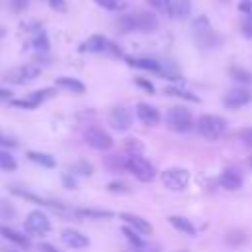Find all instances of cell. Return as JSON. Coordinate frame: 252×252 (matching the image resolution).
I'll return each instance as SVG.
<instances>
[{
  "mask_svg": "<svg viewBox=\"0 0 252 252\" xmlns=\"http://www.w3.org/2000/svg\"><path fill=\"white\" fill-rule=\"evenodd\" d=\"M124 167L142 183H148L156 177V167L146 158H142L140 154H128L124 158Z\"/></svg>",
  "mask_w": 252,
  "mask_h": 252,
  "instance_id": "cell-1",
  "label": "cell"
},
{
  "mask_svg": "<svg viewBox=\"0 0 252 252\" xmlns=\"http://www.w3.org/2000/svg\"><path fill=\"white\" fill-rule=\"evenodd\" d=\"M197 130L207 140H219L226 130V120L217 114H203L197 120Z\"/></svg>",
  "mask_w": 252,
  "mask_h": 252,
  "instance_id": "cell-2",
  "label": "cell"
},
{
  "mask_svg": "<svg viewBox=\"0 0 252 252\" xmlns=\"http://www.w3.org/2000/svg\"><path fill=\"white\" fill-rule=\"evenodd\" d=\"M165 122L173 132H189L193 128V116L185 106H173L165 114Z\"/></svg>",
  "mask_w": 252,
  "mask_h": 252,
  "instance_id": "cell-3",
  "label": "cell"
},
{
  "mask_svg": "<svg viewBox=\"0 0 252 252\" xmlns=\"http://www.w3.org/2000/svg\"><path fill=\"white\" fill-rule=\"evenodd\" d=\"M85 140H87V144H89L91 148L100 150V152L110 150V148L114 146L112 136H110L106 130H102L100 126H89V128L85 130Z\"/></svg>",
  "mask_w": 252,
  "mask_h": 252,
  "instance_id": "cell-4",
  "label": "cell"
},
{
  "mask_svg": "<svg viewBox=\"0 0 252 252\" xmlns=\"http://www.w3.org/2000/svg\"><path fill=\"white\" fill-rule=\"evenodd\" d=\"M161 183L169 191H181L189 185V171L183 167H169L161 173Z\"/></svg>",
  "mask_w": 252,
  "mask_h": 252,
  "instance_id": "cell-5",
  "label": "cell"
},
{
  "mask_svg": "<svg viewBox=\"0 0 252 252\" xmlns=\"http://www.w3.org/2000/svg\"><path fill=\"white\" fill-rule=\"evenodd\" d=\"M51 228V220L47 219V215L39 209L32 211L28 217H26V230L33 236H45Z\"/></svg>",
  "mask_w": 252,
  "mask_h": 252,
  "instance_id": "cell-6",
  "label": "cell"
},
{
  "mask_svg": "<svg viewBox=\"0 0 252 252\" xmlns=\"http://www.w3.org/2000/svg\"><path fill=\"white\" fill-rule=\"evenodd\" d=\"M39 75H41V67H39V65H35V63H26V65H22V67L10 71V73L6 75V79H8L10 83L24 85V83H30V81L37 79Z\"/></svg>",
  "mask_w": 252,
  "mask_h": 252,
  "instance_id": "cell-7",
  "label": "cell"
},
{
  "mask_svg": "<svg viewBox=\"0 0 252 252\" xmlns=\"http://www.w3.org/2000/svg\"><path fill=\"white\" fill-rule=\"evenodd\" d=\"M55 94V89H41V91H33V93H30L26 98H12L10 102L14 104V106H18V108H28V110H32V108H37L43 100H47V98H51Z\"/></svg>",
  "mask_w": 252,
  "mask_h": 252,
  "instance_id": "cell-8",
  "label": "cell"
},
{
  "mask_svg": "<svg viewBox=\"0 0 252 252\" xmlns=\"http://www.w3.org/2000/svg\"><path fill=\"white\" fill-rule=\"evenodd\" d=\"M250 100H252V93L246 91L244 87H234V89H230V91L222 96V104H224L226 108H232V110H236V108L248 104Z\"/></svg>",
  "mask_w": 252,
  "mask_h": 252,
  "instance_id": "cell-9",
  "label": "cell"
},
{
  "mask_svg": "<svg viewBox=\"0 0 252 252\" xmlns=\"http://www.w3.org/2000/svg\"><path fill=\"white\" fill-rule=\"evenodd\" d=\"M108 124L114 130H118V132H126L132 126V114H130V110L124 108V106L112 108L110 114H108Z\"/></svg>",
  "mask_w": 252,
  "mask_h": 252,
  "instance_id": "cell-10",
  "label": "cell"
},
{
  "mask_svg": "<svg viewBox=\"0 0 252 252\" xmlns=\"http://www.w3.org/2000/svg\"><path fill=\"white\" fill-rule=\"evenodd\" d=\"M108 43H110V39H106V37L100 35V33H94V35L87 37V39L79 45V51H81V53H106Z\"/></svg>",
  "mask_w": 252,
  "mask_h": 252,
  "instance_id": "cell-11",
  "label": "cell"
},
{
  "mask_svg": "<svg viewBox=\"0 0 252 252\" xmlns=\"http://www.w3.org/2000/svg\"><path fill=\"white\" fill-rule=\"evenodd\" d=\"M136 114H138L140 122L146 124V126H156V124H159V120H161L159 110H158L156 106L148 104V102H138V104H136Z\"/></svg>",
  "mask_w": 252,
  "mask_h": 252,
  "instance_id": "cell-12",
  "label": "cell"
},
{
  "mask_svg": "<svg viewBox=\"0 0 252 252\" xmlns=\"http://www.w3.org/2000/svg\"><path fill=\"white\" fill-rule=\"evenodd\" d=\"M61 240L69 246V248H87L91 244V240L77 228H63L61 230Z\"/></svg>",
  "mask_w": 252,
  "mask_h": 252,
  "instance_id": "cell-13",
  "label": "cell"
},
{
  "mask_svg": "<svg viewBox=\"0 0 252 252\" xmlns=\"http://www.w3.org/2000/svg\"><path fill=\"white\" fill-rule=\"evenodd\" d=\"M219 185L226 191H238L242 187V175L238 169H224L219 175Z\"/></svg>",
  "mask_w": 252,
  "mask_h": 252,
  "instance_id": "cell-14",
  "label": "cell"
},
{
  "mask_svg": "<svg viewBox=\"0 0 252 252\" xmlns=\"http://www.w3.org/2000/svg\"><path fill=\"white\" fill-rule=\"evenodd\" d=\"M126 63L130 67H136V69H144V71H152V73H159L161 69V61L158 59H152V57H130V55H124Z\"/></svg>",
  "mask_w": 252,
  "mask_h": 252,
  "instance_id": "cell-15",
  "label": "cell"
},
{
  "mask_svg": "<svg viewBox=\"0 0 252 252\" xmlns=\"http://www.w3.org/2000/svg\"><path fill=\"white\" fill-rule=\"evenodd\" d=\"M120 219H122L128 226H132L136 232H140V234H152V224H150L144 217L134 215V213H122Z\"/></svg>",
  "mask_w": 252,
  "mask_h": 252,
  "instance_id": "cell-16",
  "label": "cell"
},
{
  "mask_svg": "<svg viewBox=\"0 0 252 252\" xmlns=\"http://www.w3.org/2000/svg\"><path fill=\"white\" fill-rule=\"evenodd\" d=\"M0 236H4L6 240L14 242V244H16L18 248H22V250H30V246H32V242H30L28 236H24L22 232H18V230H14V228H10V226H6V224H0Z\"/></svg>",
  "mask_w": 252,
  "mask_h": 252,
  "instance_id": "cell-17",
  "label": "cell"
},
{
  "mask_svg": "<svg viewBox=\"0 0 252 252\" xmlns=\"http://www.w3.org/2000/svg\"><path fill=\"white\" fill-rule=\"evenodd\" d=\"M134 18H136V32H154V30H158V18L152 12H148V10L136 12Z\"/></svg>",
  "mask_w": 252,
  "mask_h": 252,
  "instance_id": "cell-18",
  "label": "cell"
},
{
  "mask_svg": "<svg viewBox=\"0 0 252 252\" xmlns=\"http://www.w3.org/2000/svg\"><path fill=\"white\" fill-rule=\"evenodd\" d=\"M195 37H197V43H199L203 49H211V47H219V45H220V35H219L213 28L195 33Z\"/></svg>",
  "mask_w": 252,
  "mask_h": 252,
  "instance_id": "cell-19",
  "label": "cell"
},
{
  "mask_svg": "<svg viewBox=\"0 0 252 252\" xmlns=\"http://www.w3.org/2000/svg\"><path fill=\"white\" fill-rule=\"evenodd\" d=\"M191 14V0H171L169 2V16L175 20H185Z\"/></svg>",
  "mask_w": 252,
  "mask_h": 252,
  "instance_id": "cell-20",
  "label": "cell"
},
{
  "mask_svg": "<svg viewBox=\"0 0 252 252\" xmlns=\"http://www.w3.org/2000/svg\"><path fill=\"white\" fill-rule=\"evenodd\" d=\"M55 85L59 89H65V91L73 93V94H83L87 91V87L79 79H73V77H59V79H55Z\"/></svg>",
  "mask_w": 252,
  "mask_h": 252,
  "instance_id": "cell-21",
  "label": "cell"
},
{
  "mask_svg": "<svg viewBox=\"0 0 252 252\" xmlns=\"http://www.w3.org/2000/svg\"><path fill=\"white\" fill-rule=\"evenodd\" d=\"M167 220H169V224H171L175 230H179V232H183V234H189V236L197 234L195 224H193L189 219H185V217H177V215H173V217H169Z\"/></svg>",
  "mask_w": 252,
  "mask_h": 252,
  "instance_id": "cell-22",
  "label": "cell"
},
{
  "mask_svg": "<svg viewBox=\"0 0 252 252\" xmlns=\"http://www.w3.org/2000/svg\"><path fill=\"white\" fill-rule=\"evenodd\" d=\"M26 156H28V159H30V161H33V163H37V165H41V167H55V165H57L55 158H53V156H49V154H45V152L30 150Z\"/></svg>",
  "mask_w": 252,
  "mask_h": 252,
  "instance_id": "cell-23",
  "label": "cell"
},
{
  "mask_svg": "<svg viewBox=\"0 0 252 252\" xmlns=\"http://www.w3.org/2000/svg\"><path fill=\"white\" fill-rule=\"evenodd\" d=\"M77 217L83 219H93V220H102V219H112L114 215L110 211H96V209H77Z\"/></svg>",
  "mask_w": 252,
  "mask_h": 252,
  "instance_id": "cell-24",
  "label": "cell"
},
{
  "mask_svg": "<svg viewBox=\"0 0 252 252\" xmlns=\"http://www.w3.org/2000/svg\"><path fill=\"white\" fill-rule=\"evenodd\" d=\"M228 75L236 81V83H242V85H252V73L248 71V69H244V67H230L228 69Z\"/></svg>",
  "mask_w": 252,
  "mask_h": 252,
  "instance_id": "cell-25",
  "label": "cell"
},
{
  "mask_svg": "<svg viewBox=\"0 0 252 252\" xmlns=\"http://www.w3.org/2000/svg\"><path fill=\"white\" fill-rule=\"evenodd\" d=\"M116 26H118V30H120L122 33L136 32V18H134V14H124V16H120L118 22H116Z\"/></svg>",
  "mask_w": 252,
  "mask_h": 252,
  "instance_id": "cell-26",
  "label": "cell"
},
{
  "mask_svg": "<svg viewBox=\"0 0 252 252\" xmlns=\"http://www.w3.org/2000/svg\"><path fill=\"white\" fill-rule=\"evenodd\" d=\"M165 94L169 96H177V98H185V100H191V102H199L201 98L185 89H179V87H165Z\"/></svg>",
  "mask_w": 252,
  "mask_h": 252,
  "instance_id": "cell-27",
  "label": "cell"
},
{
  "mask_svg": "<svg viewBox=\"0 0 252 252\" xmlns=\"http://www.w3.org/2000/svg\"><path fill=\"white\" fill-rule=\"evenodd\" d=\"M32 45L35 47V51H37V53H47V49H49V41H47V35H45V32H43V30H41V32H37V33L33 35Z\"/></svg>",
  "mask_w": 252,
  "mask_h": 252,
  "instance_id": "cell-28",
  "label": "cell"
},
{
  "mask_svg": "<svg viewBox=\"0 0 252 252\" xmlns=\"http://www.w3.org/2000/svg\"><path fill=\"white\" fill-rule=\"evenodd\" d=\"M16 167H18V163H16L14 156H12L8 150H0V169H4V171H14Z\"/></svg>",
  "mask_w": 252,
  "mask_h": 252,
  "instance_id": "cell-29",
  "label": "cell"
},
{
  "mask_svg": "<svg viewBox=\"0 0 252 252\" xmlns=\"http://www.w3.org/2000/svg\"><path fill=\"white\" fill-rule=\"evenodd\" d=\"M122 234L126 236V240L132 244V246H142L144 244V240H142V236H140V232H136L132 226H128V224H124L122 226Z\"/></svg>",
  "mask_w": 252,
  "mask_h": 252,
  "instance_id": "cell-30",
  "label": "cell"
},
{
  "mask_svg": "<svg viewBox=\"0 0 252 252\" xmlns=\"http://www.w3.org/2000/svg\"><path fill=\"white\" fill-rule=\"evenodd\" d=\"M71 171H73V173H79V175H93L94 167H93L87 159H79L77 163L71 165Z\"/></svg>",
  "mask_w": 252,
  "mask_h": 252,
  "instance_id": "cell-31",
  "label": "cell"
},
{
  "mask_svg": "<svg viewBox=\"0 0 252 252\" xmlns=\"http://www.w3.org/2000/svg\"><path fill=\"white\" fill-rule=\"evenodd\" d=\"M100 8H104V10H108V12H120V10H124V0H94Z\"/></svg>",
  "mask_w": 252,
  "mask_h": 252,
  "instance_id": "cell-32",
  "label": "cell"
},
{
  "mask_svg": "<svg viewBox=\"0 0 252 252\" xmlns=\"http://www.w3.org/2000/svg\"><path fill=\"white\" fill-rule=\"evenodd\" d=\"M14 217H16V209L12 207V203L0 199V220H12Z\"/></svg>",
  "mask_w": 252,
  "mask_h": 252,
  "instance_id": "cell-33",
  "label": "cell"
},
{
  "mask_svg": "<svg viewBox=\"0 0 252 252\" xmlns=\"http://www.w3.org/2000/svg\"><path fill=\"white\" fill-rule=\"evenodd\" d=\"M106 167H108V169H112V171L126 169V167H124V158H118V156H108V158H106Z\"/></svg>",
  "mask_w": 252,
  "mask_h": 252,
  "instance_id": "cell-34",
  "label": "cell"
},
{
  "mask_svg": "<svg viewBox=\"0 0 252 252\" xmlns=\"http://www.w3.org/2000/svg\"><path fill=\"white\" fill-rule=\"evenodd\" d=\"M209 28H211V24H209V18H207V16H199V18L193 20V32H195V33L205 32V30H209Z\"/></svg>",
  "mask_w": 252,
  "mask_h": 252,
  "instance_id": "cell-35",
  "label": "cell"
},
{
  "mask_svg": "<svg viewBox=\"0 0 252 252\" xmlns=\"http://www.w3.org/2000/svg\"><path fill=\"white\" fill-rule=\"evenodd\" d=\"M106 189L110 191V193H128L130 191V187H128V183H124V181H110L108 185H106Z\"/></svg>",
  "mask_w": 252,
  "mask_h": 252,
  "instance_id": "cell-36",
  "label": "cell"
},
{
  "mask_svg": "<svg viewBox=\"0 0 252 252\" xmlns=\"http://www.w3.org/2000/svg\"><path fill=\"white\" fill-rule=\"evenodd\" d=\"M124 146H126V150H128L130 154H140V152L144 150V146H142L140 140H136V138H128V140H124Z\"/></svg>",
  "mask_w": 252,
  "mask_h": 252,
  "instance_id": "cell-37",
  "label": "cell"
},
{
  "mask_svg": "<svg viewBox=\"0 0 252 252\" xmlns=\"http://www.w3.org/2000/svg\"><path fill=\"white\" fill-rule=\"evenodd\" d=\"M152 8H156L158 12H163V14H169V2L171 0H146Z\"/></svg>",
  "mask_w": 252,
  "mask_h": 252,
  "instance_id": "cell-38",
  "label": "cell"
},
{
  "mask_svg": "<svg viewBox=\"0 0 252 252\" xmlns=\"http://www.w3.org/2000/svg\"><path fill=\"white\" fill-rule=\"evenodd\" d=\"M28 6H30V0H10V8H12V12H16V14L26 12Z\"/></svg>",
  "mask_w": 252,
  "mask_h": 252,
  "instance_id": "cell-39",
  "label": "cell"
},
{
  "mask_svg": "<svg viewBox=\"0 0 252 252\" xmlns=\"http://www.w3.org/2000/svg\"><path fill=\"white\" fill-rule=\"evenodd\" d=\"M136 85L140 87V89H144L146 93H150V94H154L156 93V89H154V85L148 81V79H144V77H136Z\"/></svg>",
  "mask_w": 252,
  "mask_h": 252,
  "instance_id": "cell-40",
  "label": "cell"
},
{
  "mask_svg": "<svg viewBox=\"0 0 252 252\" xmlns=\"http://www.w3.org/2000/svg\"><path fill=\"white\" fill-rule=\"evenodd\" d=\"M61 181L67 189H77V179L73 173H61Z\"/></svg>",
  "mask_w": 252,
  "mask_h": 252,
  "instance_id": "cell-41",
  "label": "cell"
},
{
  "mask_svg": "<svg viewBox=\"0 0 252 252\" xmlns=\"http://www.w3.org/2000/svg\"><path fill=\"white\" fill-rule=\"evenodd\" d=\"M238 10L244 14V18H252V0H240Z\"/></svg>",
  "mask_w": 252,
  "mask_h": 252,
  "instance_id": "cell-42",
  "label": "cell"
},
{
  "mask_svg": "<svg viewBox=\"0 0 252 252\" xmlns=\"http://www.w3.org/2000/svg\"><path fill=\"white\" fill-rule=\"evenodd\" d=\"M244 240H246V236L242 232H230V234H226V242L228 244H240Z\"/></svg>",
  "mask_w": 252,
  "mask_h": 252,
  "instance_id": "cell-43",
  "label": "cell"
},
{
  "mask_svg": "<svg viewBox=\"0 0 252 252\" xmlns=\"http://www.w3.org/2000/svg\"><path fill=\"white\" fill-rule=\"evenodd\" d=\"M49 6H51V10L61 12V14L67 12V2L65 0H49Z\"/></svg>",
  "mask_w": 252,
  "mask_h": 252,
  "instance_id": "cell-44",
  "label": "cell"
},
{
  "mask_svg": "<svg viewBox=\"0 0 252 252\" xmlns=\"http://www.w3.org/2000/svg\"><path fill=\"white\" fill-rule=\"evenodd\" d=\"M159 248L156 246V244H148V242H144L142 246H132V250L130 252H158Z\"/></svg>",
  "mask_w": 252,
  "mask_h": 252,
  "instance_id": "cell-45",
  "label": "cell"
},
{
  "mask_svg": "<svg viewBox=\"0 0 252 252\" xmlns=\"http://www.w3.org/2000/svg\"><path fill=\"white\" fill-rule=\"evenodd\" d=\"M244 37H252V18H244L242 20V26H240Z\"/></svg>",
  "mask_w": 252,
  "mask_h": 252,
  "instance_id": "cell-46",
  "label": "cell"
},
{
  "mask_svg": "<svg viewBox=\"0 0 252 252\" xmlns=\"http://www.w3.org/2000/svg\"><path fill=\"white\" fill-rule=\"evenodd\" d=\"M240 140L246 144V146H252V128H246L240 132Z\"/></svg>",
  "mask_w": 252,
  "mask_h": 252,
  "instance_id": "cell-47",
  "label": "cell"
},
{
  "mask_svg": "<svg viewBox=\"0 0 252 252\" xmlns=\"http://www.w3.org/2000/svg\"><path fill=\"white\" fill-rule=\"evenodd\" d=\"M37 250H39V252H61L57 246H53V244H49V242H41V244L37 246Z\"/></svg>",
  "mask_w": 252,
  "mask_h": 252,
  "instance_id": "cell-48",
  "label": "cell"
},
{
  "mask_svg": "<svg viewBox=\"0 0 252 252\" xmlns=\"http://www.w3.org/2000/svg\"><path fill=\"white\" fill-rule=\"evenodd\" d=\"M0 146L16 148V146H18V142H16V140H12V138H6V136H2V134H0Z\"/></svg>",
  "mask_w": 252,
  "mask_h": 252,
  "instance_id": "cell-49",
  "label": "cell"
},
{
  "mask_svg": "<svg viewBox=\"0 0 252 252\" xmlns=\"http://www.w3.org/2000/svg\"><path fill=\"white\" fill-rule=\"evenodd\" d=\"M0 100H12V93L8 89H2L0 87Z\"/></svg>",
  "mask_w": 252,
  "mask_h": 252,
  "instance_id": "cell-50",
  "label": "cell"
},
{
  "mask_svg": "<svg viewBox=\"0 0 252 252\" xmlns=\"http://www.w3.org/2000/svg\"><path fill=\"white\" fill-rule=\"evenodd\" d=\"M0 252H20V250H16V248H4V250H0Z\"/></svg>",
  "mask_w": 252,
  "mask_h": 252,
  "instance_id": "cell-51",
  "label": "cell"
},
{
  "mask_svg": "<svg viewBox=\"0 0 252 252\" xmlns=\"http://www.w3.org/2000/svg\"><path fill=\"white\" fill-rule=\"evenodd\" d=\"M4 33H6V30H4V28H0V37H2Z\"/></svg>",
  "mask_w": 252,
  "mask_h": 252,
  "instance_id": "cell-52",
  "label": "cell"
},
{
  "mask_svg": "<svg viewBox=\"0 0 252 252\" xmlns=\"http://www.w3.org/2000/svg\"><path fill=\"white\" fill-rule=\"evenodd\" d=\"M250 167H252V159H250Z\"/></svg>",
  "mask_w": 252,
  "mask_h": 252,
  "instance_id": "cell-53",
  "label": "cell"
},
{
  "mask_svg": "<svg viewBox=\"0 0 252 252\" xmlns=\"http://www.w3.org/2000/svg\"><path fill=\"white\" fill-rule=\"evenodd\" d=\"M179 252H185V250H179Z\"/></svg>",
  "mask_w": 252,
  "mask_h": 252,
  "instance_id": "cell-54",
  "label": "cell"
}]
</instances>
